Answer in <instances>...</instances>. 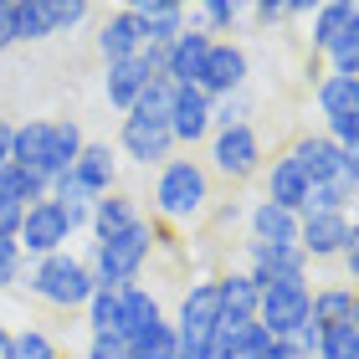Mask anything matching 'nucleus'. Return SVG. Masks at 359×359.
<instances>
[{
    "label": "nucleus",
    "instance_id": "f257e3e1",
    "mask_svg": "<svg viewBox=\"0 0 359 359\" xmlns=\"http://www.w3.org/2000/svg\"><path fill=\"white\" fill-rule=\"evenodd\" d=\"M149 201H154V226H201L216 210V175L205 170V159L175 154L170 165L154 170Z\"/></svg>",
    "mask_w": 359,
    "mask_h": 359
},
{
    "label": "nucleus",
    "instance_id": "f03ea898",
    "mask_svg": "<svg viewBox=\"0 0 359 359\" xmlns=\"http://www.w3.org/2000/svg\"><path fill=\"white\" fill-rule=\"evenodd\" d=\"M15 287L31 292V298H41L46 308L72 313V308H88V298H93L97 283H93L88 257H77V252H52V257H41V262H26Z\"/></svg>",
    "mask_w": 359,
    "mask_h": 359
},
{
    "label": "nucleus",
    "instance_id": "7ed1b4c3",
    "mask_svg": "<svg viewBox=\"0 0 359 359\" xmlns=\"http://www.w3.org/2000/svg\"><path fill=\"white\" fill-rule=\"evenodd\" d=\"M154 252H159V226L144 216L139 226H128L123 236H113V241H93V252H88L93 283H97V287H113V292L134 287L139 277H144V267L154 262Z\"/></svg>",
    "mask_w": 359,
    "mask_h": 359
},
{
    "label": "nucleus",
    "instance_id": "20e7f679",
    "mask_svg": "<svg viewBox=\"0 0 359 359\" xmlns=\"http://www.w3.org/2000/svg\"><path fill=\"white\" fill-rule=\"evenodd\" d=\"M267 165V149H262V134H257L252 123L241 128H216V134L205 139V170L231 180V185H247L257 180Z\"/></svg>",
    "mask_w": 359,
    "mask_h": 359
},
{
    "label": "nucleus",
    "instance_id": "39448f33",
    "mask_svg": "<svg viewBox=\"0 0 359 359\" xmlns=\"http://www.w3.org/2000/svg\"><path fill=\"white\" fill-rule=\"evenodd\" d=\"M247 83H252V52L247 46L241 41H210L195 88L205 97H231V93H247Z\"/></svg>",
    "mask_w": 359,
    "mask_h": 359
},
{
    "label": "nucleus",
    "instance_id": "423d86ee",
    "mask_svg": "<svg viewBox=\"0 0 359 359\" xmlns=\"http://www.w3.org/2000/svg\"><path fill=\"white\" fill-rule=\"evenodd\" d=\"M72 236H77V231L67 226V216H62L52 201H41V205H26V221H21L15 247H21L26 262H41V257H52V252H67Z\"/></svg>",
    "mask_w": 359,
    "mask_h": 359
},
{
    "label": "nucleus",
    "instance_id": "0eeeda50",
    "mask_svg": "<svg viewBox=\"0 0 359 359\" xmlns=\"http://www.w3.org/2000/svg\"><path fill=\"white\" fill-rule=\"evenodd\" d=\"M247 277L257 283V292H267V287L308 283L313 262H308L298 247H257V241H247Z\"/></svg>",
    "mask_w": 359,
    "mask_h": 359
},
{
    "label": "nucleus",
    "instance_id": "6e6552de",
    "mask_svg": "<svg viewBox=\"0 0 359 359\" xmlns=\"http://www.w3.org/2000/svg\"><path fill=\"white\" fill-rule=\"evenodd\" d=\"M308 303H313V283H287V287H267L257 303V323L272 339H292L308 323Z\"/></svg>",
    "mask_w": 359,
    "mask_h": 359
},
{
    "label": "nucleus",
    "instance_id": "1a4fd4ad",
    "mask_svg": "<svg viewBox=\"0 0 359 359\" xmlns=\"http://www.w3.org/2000/svg\"><path fill=\"white\" fill-rule=\"evenodd\" d=\"M113 149H118V159H128V165H139V170H159L180 154L175 134L165 123H139V118L118 123V144H113Z\"/></svg>",
    "mask_w": 359,
    "mask_h": 359
},
{
    "label": "nucleus",
    "instance_id": "9d476101",
    "mask_svg": "<svg viewBox=\"0 0 359 359\" xmlns=\"http://www.w3.org/2000/svg\"><path fill=\"white\" fill-rule=\"evenodd\" d=\"M349 226L354 216H329V210H308V216H298V252L308 257V262H339V252H344L349 241Z\"/></svg>",
    "mask_w": 359,
    "mask_h": 359
},
{
    "label": "nucleus",
    "instance_id": "9b49d317",
    "mask_svg": "<svg viewBox=\"0 0 359 359\" xmlns=\"http://www.w3.org/2000/svg\"><path fill=\"white\" fill-rule=\"evenodd\" d=\"M170 134H175V149H180V154H195L210 134H216V128H210V97H205L201 88H175Z\"/></svg>",
    "mask_w": 359,
    "mask_h": 359
},
{
    "label": "nucleus",
    "instance_id": "f8f14e48",
    "mask_svg": "<svg viewBox=\"0 0 359 359\" xmlns=\"http://www.w3.org/2000/svg\"><path fill=\"white\" fill-rule=\"evenodd\" d=\"M262 201L272 205H283L292 210V216H303V205H308V175L292 165V154H272L267 165H262Z\"/></svg>",
    "mask_w": 359,
    "mask_h": 359
},
{
    "label": "nucleus",
    "instance_id": "ddd939ff",
    "mask_svg": "<svg viewBox=\"0 0 359 359\" xmlns=\"http://www.w3.org/2000/svg\"><path fill=\"white\" fill-rule=\"evenodd\" d=\"M159 323H170V313H165V298L149 283H134L118 292V339H139V334L159 329Z\"/></svg>",
    "mask_w": 359,
    "mask_h": 359
},
{
    "label": "nucleus",
    "instance_id": "4468645a",
    "mask_svg": "<svg viewBox=\"0 0 359 359\" xmlns=\"http://www.w3.org/2000/svg\"><path fill=\"white\" fill-rule=\"evenodd\" d=\"M128 11L144 31V46H170L190 26V6H180V0H128Z\"/></svg>",
    "mask_w": 359,
    "mask_h": 359
},
{
    "label": "nucleus",
    "instance_id": "2eb2a0df",
    "mask_svg": "<svg viewBox=\"0 0 359 359\" xmlns=\"http://www.w3.org/2000/svg\"><path fill=\"white\" fill-rule=\"evenodd\" d=\"M359 21V0H323L308 21V62H323L334 52V41Z\"/></svg>",
    "mask_w": 359,
    "mask_h": 359
},
{
    "label": "nucleus",
    "instance_id": "dca6fc26",
    "mask_svg": "<svg viewBox=\"0 0 359 359\" xmlns=\"http://www.w3.org/2000/svg\"><path fill=\"white\" fill-rule=\"evenodd\" d=\"M287 154H292V165H298L308 175V185H318V180H334L339 165H344V149L323 134V128H308V134H298L287 144Z\"/></svg>",
    "mask_w": 359,
    "mask_h": 359
},
{
    "label": "nucleus",
    "instance_id": "f3484780",
    "mask_svg": "<svg viewBox=\"0 0 359 359\" xmlns=\"http://www.w3.org/2000/svg\"><path fill=\"white\" fill-rule=\"evenodd\" d=\"M139 52H144V31L134 21V11H128V6L108 11L103 21H97V57H103V67H108V62H128Z\"/></svg>",
    "mask_w": 359,
    "mask_h": 359
},
{
    "label": "nucleus",
    "instance_id": "a211bd4d",
    "mask_svg": "<svg viewBox=\"0 0 359 359\" xmlns=\"http://www.w3.org/2000/svg\"><path fill=\"white\" fill-rule=\"evenodd\" d=\"M216 283V308L226 323H252L257 318V303H262V292H257V283L247 277V267H226L210 277Z\"/></svg>",
    "mask_w": 359,
    "mask_h": 359
},
{
    "label": "nucleus",
    "instance_id": "6ab92c4d",
    "mask_svg": "<svg viewBox=\"0 0 359 359\" xmlns=\"http://www.w3.org/2000/svg\"><path fill=\"white\" fill-rule=\"evenodd\" d=\"M241 221H247V236L257 247H298V216L272 201H252Z\"/></svg>",
    "mask_w": 359,
    "mask_h": 359
},
{
    "label": "nucleus",
    "instance_id": "aec40b11",
    "mask_svg": "<svg viewBox=\"0 0 359 359\" xmlns=\"http://www.w3.org/2000/svg\"><path fill=\"white\" fill-rule=\"evenodd\" d=\"M205 52H210V36H205L201 26H185V31L170 41L165 77H170L175 88H195V83H201V67H205Z\"/></svg>",
    "mask_w": 359,
    "mask_h": 359
},
{
    "label": "nucleus",
    "instance_id": "412c9836",
    "mask_svg": "<svg viewBox=\"0 0 359 359\" xmlns=\"http://www.w3.org/2000/svg\"><path fill=\"white\" fill-rule=\"evenodd\" d=\"M139 221H144V205H139V195H128V190H113V195H103V201H93L88 231H93V241H113V236H123L128 226H139Z\"/></svg>",
    "mask_w": 359,
    "mask_h": 359
},
{
    "label": "nucleus",
    "instance_id": "4be33fe9",
    "mask_svg": "<svg viewBox=\"0 0 359 359\" xmlns=\"http://www.w3.org/2000/svg\"><path fill=\"white\" fill-rule=\"evenodd\" d=\"M118 149L113 144H97V139H88V149L77 154V165H72V175L83 180V190L93 195V201H103V195H113L118 190Z\"/></svg>",
    "mask_w": 359,
    "mask_h": 359
},
{
    "label": "nucleus",
    "instance_id": "5701e85b",
    "mask_svg": "<svg viewBox=\"0 0 359 359\" xmlns=\"http://www.w3.org/2000/svg\"><path fill=\"white\" fill-rule=\"evenodd\" d=\"M11 165L36 170V175L52 180V118H26V123H15V139H11Z\"/></svg>",
    "mask_w": 359,
    "mask_h": 359
},
{
    "label": "nucleus",
    "instance_id": "b1692460",
    "mask_svg": "<svg viewBox=\"0 0 359 359\" xmlns=\"http://www.w3.org/2000/svg\"><path fill=\"white\" fill-rule=\"evenodd\" d=\"M149 88V67H144L139 57H128V62H108L103 67V97H108V108H118L128 113L139 103V93Z\"/></svg>",
    "mask_w": 359,
    "mask_h": 359
},
{
    "label": "nucleus",
    "instance_id": "393cba45",
    "mask_svg": "<svg viewBox=\"0 0 359 359\" xmlns=\"http://www.w3.org/2000/svg\"><path fill=\"white\" fill-rule=\"evenodd\" d=\"M247 6L252 0H205L190 11V26H201L210 41H236V31L247 26Z\"/></svg>",
    "mask_w": 359,
    "mask_h": 359
},
{
    "label": "nucleus",
    "instance_id": "a878e982",
    "mask_svg": "<svg viewBox=\"0 0 359 359\" xmlns=\"http://www.w3.org/2000/svg\"><path fill=\"white\" fill-rule=\"evenodd\" d=\"M308 323L323 334L334 323H354V287L349 283H318L313 303H308Z\"/></svg>",
    "mask_w": 359,
    "mask_h": 359
},
{
    "label": "nucleus",
    "instance_id": "bb28decb",
    "mask_svg": "<svg viewBox=\"0 0 359 359\" xmlns=\"http://www.w3.org/2000/svg\"><path fill=\"white\" fill-rule=\"evenodd\" d=\"M46 201H52L62 216H67L72 231H88V216H93V195L83 190V180L72 170L67 175H52V190H46Z\"/></svg>",
    "mask_w": 359,
    "mask_h": 359
},
{
    "label": "nucleus",
    "instance_id": "cd10ccee",
    "mask_svg": "<svg viewBox=\"0 0 359 359\" xmlns=\"http://www.w3.org/2000/svg\"><path fill=\"white\" fill-rule=\"evenodd\" d=\"M354 205H359V190L349 185L344 175H334V180H318V185H308V205H303V216H308V210H329V216H354Z\"/></svg>",
    "mask_w": 359,
    "mask_h": 359
},
{
    "label": "nucleus",
    "instance_id": "c85d7f7f",
    "mask_svg": "<svg viewBox=\"0 0 359 359\" xmlns=\"http://www.w3.org/2000/svg\"><path fill=\"white\" fill-rule=\"evenodd\" d=\"M354 103H359V83H349V77H329V72H323L313 83L318 118H344V113H354Z\"/></svg>",
    "mask_w": 359,
    "mask_h": 359
},
{
    "label": "nucleus",
    "instance_id": "c756f323",
    "mask_svg": "<svg viewBox=\"0 0 359 359\" xmlns=\"http://www.w3.org/2000/svg\"><path fill=\"white\" fill-rule=\"evenodd\" d=\"M170 108H175V83L170 77H149V88L139 93V103L123 113V118H139V123H165L170 128Z\"/></svg>",
    "mask_w": 359,
    "mask_h": 359
},
{
    "label": "nucleus",
    "instance_id": "7c9ffc66",
    "mask_svg": "<svg viewBox=\"0 0 359 359\" xmlns=\"http://www.w3.org/2000/svg\"><path fill=\"white\" fill-rule=\"evenodd\" d=\"M83 149H88L83 123H77V118H52V175H67Z\"/></svg>",
    "mask_w": 359,
    "mask_h": 359
},
{
    "label": "nucleus",
    "instance_id": "2f4dec72",
    "mask_svg": "<svg viewBox=\"0 0 359 359\" xmlns=\"http://www.w3.org/2000/svg\"><path fill=\"white\" fill-rule=\"evenodd\" d=\"M11 31H15V46H21V41H46V36H52L46 6H41V0H11Z\"/></svg>",
    "mask_w": 359,
    "mask_h": 359
},
{
    "label": "nucleus",
    "instance_id": "473e14b6",
    "mask_svg": "<svg viewBox=\"0 0 359 359\" xmlns=\"http://www.w3.org/2000/svg\"><path fill=\"white\" fill-rule=\"evenodd\" d=\"M128 359H180V339H175V323H159V329L139 334V339H123Z\"/></svg>",
    "mask_w": 359,
    "mask_h": 359
},
{
    "label": "nucleus",
    "instance_id": "72a5a7b5",
    "mask_svg": "<svg viewBox=\"0 0 359 359\" xmlns=\"http://www.w3.org/2000/svg\"><path fill=\"white\" fill-rule=\"evenodd\" d=\"M88 339H103V334H118V292L113 287H93L88 298Z\"/></svg>",
    "mask_w": 359,
    "mask_h": 359
},
{
    "label": "nucleus",
    "instance_id": "f704fd0d",
    "mask_svg": "<svg viewBox=\"0 0 359 359\" xmlns=\"http://www.w3.org/2000/svg\"><path fill=\"white\" fill-rule=\"evenodd\" d=\"M323 72H329V77H349V83H359V21H354L344 36L334 41V52L323 57Z\"/></svg>",
    "mask_w": 359,
    "mask_h": 359
},
{
    "label": "nucleus",
    "instance_id": "c9c22d12",
    "mask_svg": "<svg viewBox=\"0 0 359 359\" xmlns=\"http://www.w3.org/2000/svg\"><path fill=\"white\" fill-rule=\"evenodd\" d=\"M41 6H46V26H52V36H67V31H77L83 21H93L88 0H41Z\"/></svg>",
    "mask_w": 359,
    "mask_h": 359
},
{
    "label": "nucleus",
    "instance_id": "e433bc0d",
    "mask_svg": "<svg viewBox=\"0 0 359 359\" xmlns=\"http://www.w3.org/2000/svg\"><path fill=\"white\" fill-rule=\"evenodd\" d=\"M252 123V88L231 97H210V128H241Z\"/></svg>",
    "mask_w": 359,
    "mask_h": 359
},
{
    "label": "nucleus",
    "instance_id": "4c0bfd02",
    "mask_svg": "<svg viewBox=\"0 0 359 359\" xmlns=\"http://www.w3.org/2000/svg\"><path fill=\"white\" fill-rule=\"evenodd\" d=\"M313 359H359V329H354V323H334V329H323Z\"/></svg>",
    "mask_w": 359,
    "mask_h": 359
},
{
    "label": "nucleus",
    "instance_id": "58836bf2",
    "mask_svg": "<svg viewBox=\"0 0 359 359\" xmlns=\"http://www.w3.org/2000/svg\"><path fill=\"white\" fill-rule=\"evenodd\" d=\"M11 359H62L57 344H52V334H41V329H15L11 334Z\"/></svg>",
    "mask_w": 359,
    "mask_h": 359
},
{
    "label": "nucleus",
    "instance_id": "ea45409f",
    "mask_svg": "<svg viewBox=\"0 0 359 359\" xmlns=\"http://www.w3.org/2000/svg\"><path fill=\"white\" fill-rule=\"evenodd\" d=\"M247 21L257 31H277V26H287V11H283V0H252L247 6Z\"/></svg>",
    "mask_w": 359,
    "mask_h": 359
},
{
    "label": "nucleus",
    "instance_id": "a19ab883",
    "mask_svg": "<svg viewBox=\"0 0 359 359\" xmlns=\"http://www.w3.org/2000/svg\"><path fill=\"white\" fill-rule=\"evenodd\" d=\"M323 134H329L339 149H359V113H344V118H323Z\"/></svg>",
    "mask_w": 359,
    "mask_h": 359
},
{
    "label": "nucleus",
    "instance_id": "79ce46f5",
    "mask_svg": "<svg viewBox=\"0 0 359 359\" xmlns=\"http://www.w3.org/2000/svg\"><path fill=\"white\" fill-rule=\"evenodd\" d=\"M21 267H26L21 247H15L11 236H0V287H15V283H21Z\"/></svg>",
    "mask_w": 359,
    "mask_h": 359
},
{
    "label": "nucleus",
    "instance_id": "37998d69",
    "mask_svg": "<svg viewBox=\"0 0 359 359\" xmlns=\"http://www.w3.org/2000/svg\"><path fill=\"white\" fill-rule=\"evenodd\" d=\"M339 267H344V283L359 287V216L349 226V241H344V252H339Z\"/></svg>",
    "mask_w": 359,
    "mask_h": 359
},
{
    "label": "nucleus",
    "instance_id": "c03bdc74",
    "mask_svg": "<svg viewBox=\"0 0 359 359\" xmlns=\"http://www.w3.org/2000/svg\"><path fill=\"white\" fill-rule=\"evenodd\" d=\"M83 359H128V344L118 334H103V339H88V349H83Z\"/></svg>",
    "mask_w": 359,
    "mask_h": 359
},
{
    "label": "nucleus",
    "instance_id": "a18cd8bd",
    "mask_svg": "<svg viewBox=\"0 0 359 359\" xmlns=\"http://www.w3.org/2000/svg\"><path fill=\"white\" fill-rule=\"evenodd\" d=\"M21 221H26V205H15V201H0V236H21Z\"/></svg>",
    "mask_w": 359,
    "mask_h": 359
},
{
    "label": "nucleus",
    "instance_id": "49530a36",
    "mask_svg": "<svg viewBox=\"0 0 359 359\" xmlns=\"http://www.w3.org/2000/svg\"><path fill=\"white\" fill-rule=\"evenodd\" d=\"M287 344H292V349H298L303 359H313V354H318V329H313V323H303V329H298V334H292V339H287Z\"/></svg>",
    "mask_w": 359,
    "mask_h": 359
},
{
    "label": "nucleus",
    "instance_id": "de8ad7c7",
    "mask_svg": "<svg viewBox=\"0 0 359 359\" xmlns=\"http://www.w3.org/2000/svg\"><path fill=\"white\" fill-rule=\"evenodd\" d=\"M15 46V31H11V0H0V52Z\"/></svg>",
    "mask_w": 359,
    "mask_h": 359
},
{
    "label": "nucleus",
    "instance_id": "09e8293b",
    "mask_svg": "<svg viewBox=\"0 0 359 359\" xmlns=\"http://www.w3.org/2000/svg\"><path fill=\"white\" fill-rule=\"evenodd\" d=\"M257 359H303V354H298V349H292V344H287V339H272V344H267L262 354H257Z\"/></svg>",
    "mask_w": 359,
    "mask_h": 359
},
{
    "label": "nucleus",
    "instance_id": "8fccbe9b",
    "mask_svg": "<svg viewBox=\"0 0 359 359\" xmlns=\"http://www.w3.org/2000/svg\"><path fill=\"white\" fill-rule=\"evenodd\" d=\"M11 139H15V123H11V118H0V170L11 165Z\"/></svg>",
    "mask_w": 359,
    "mask_h": 359
},
{
    "label": "nucleus",
    "instance_id": "3c124183",
    "mask_svg": "<svg viewBox=\"0 0 359 359\" xmlns=\"http://www.w3.org/2000/svg\"><path fill=\"white\" fill-rule=\"evenodd\" d=\"M339 175H344L349 185L359 190V149H344V165H339Z\"/></svg>",
    "mask_w": 359,
    "mask_h": 359
},
{
    "label": "nucleus",
    "instance_id": "603ef678",
    "mask_svg": "<svg viewBox=\"0 0 359 359\" xmlns=\"http://www.w3.org/2000/svg\"><path fill=\"white\" fill-rule=\"evenodd\" d=\"M195 359H231V349H226V344H221V339H216V334H210V339H205V349H201V354H195Z\"/></svg>",
    "mask_w": 359,
    "mask_h": 359
},
{
    "label": "nucleus",
    "instance_id": "864d4df0",
    "mask_svg": "<svg viewBox=\"0 0 359 359\" xmlns=\"http://www.w3.org/2000/svg\"><path fill=\"white\" fill-rule=\"evenodd\" d=\"M354 329H359V287H354Z\"/></svg>",
    "mask_w": 359,
    "mask_h": 359
},
{
    "label": "nucleus",
    "instance_id": "5fc2aeb1",
    "mask_svg": "<svg viewBox=\"0 0 359 359\" xmlns=\"http://www.w3.org/2000/svg\"><path fill=\"white\" fill-rule=\"evenodd\" d=\"M354 113H359V103H354Z\"/></svg>",
    "mask_w": 359,
    "mask_h": 359
}]
</instances>
